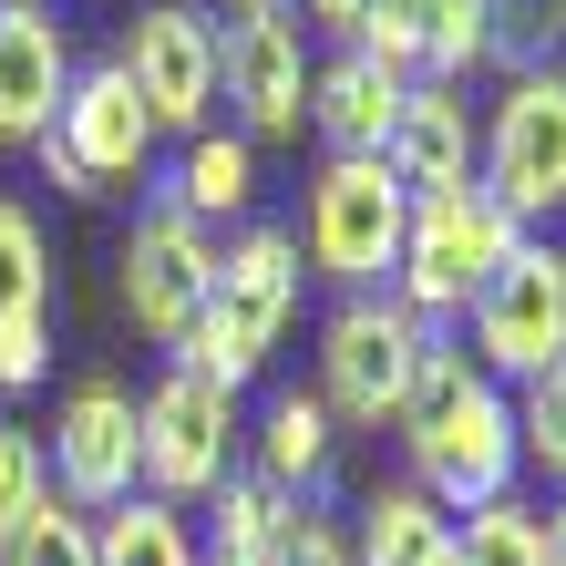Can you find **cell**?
<instances>
[{"mask_svg":"<svg viewBox=\"0 0 566 566\" xmlns=\"http://www.w3.org/2000/svg\"><path fill=\"white\" fill-rule=\"evenodd\" d=\"M391 432H402V453H412V484L443 515H474V505H494V494H515V474H525L505 381H484L453 329H432V350L412 371V402H402Z\"/></svg>","mask_w":566,"mask_h":566,"instance_id":"obj_1","label":"cell"},{"mask_svg":"<svg viewBox=\"0 0 566 566\" xmlns=\"http://www.w3.org/2000/svg\"><path fill=\"white\" fill-rule=\"evenodd\" d=\"M298 238L269 217H248L238 238L217 248V279H207V310H196L186 329V371H207L217 391H248L258 371H269V350L289 340V319H298Z\"/></svg>","mask_w":566,"mask_h":566,"instance_id":"obj_2","label":"cell"},{"mask_svg":"<svg viewBox=\"0 0 566 566\" xmlns=\"http://www.w3.org/2000/svg\"><path fill=\"white\" fill-rule=\"evenodd\" d=\"M515 248H525V227L494 207L484 186L412 196V217H402V258H391V289H381V298H402L422 329H453Z\"/></svg>","mask_w":566,"mask_h":566,"instance_id":"obj_3","label":"cell"},{"mask_svg":"<svg viewBox=\"0 0 566 566\" xmlns=\"http://www.w3.org/2000/svg\"><path fill=\"white\" fill-rule=\"evenodd\" d=\"M402 217H412V196L391 186L381 155H329L319 176H310V207H298V227H289V238H298V269H319L329 289L371 298V289H391Z\"/></svg>","mask_w":566,"mask_h":566,"instance_id":"obj_4","label":"cell"},{"mask_svg":"<svg viewBox=\"0 0 566 566\" xmlns=\"http://www.w3.org/2000/svg\"><path fill=\"white\" fill-rule=\"evenodd\" d=\"M135 463L155 505H207V494L238 474V391H217L207 371H155V391L135 402Z\"/></svg>","mask_w":566,"mask_h":566,"instance_id":"obj_5","label":"cell"},{"mask_svg":"<svg viewBox=\"0 0 566 566\" xmlns=\"http://www.w3.org/2000/svg\"><path fill=\"white\" fill-rule=\"evenodd\" d=\"M474 186L505 207L515 227L566 217V73H515L494 93V114L474 124Z\"/></svg>","mask_w":566,"mask_h":566,"instance_id":"obj_6","label":"cell"},{"mask_svg":"<svg viewBox=\"0 0 566 566\" xmlns=\"http://www.w3.org/2000/svg\"><path fill=\"white\" fill-rule=\"evenodd\" d=\"M422 350H432V329L402 310V298H381V289L371 298H340L329 329H319V412L329 422H360V432L402 422Z\"/></svg>","mask_w":566,"mask_h":566,"instance_id":"obj_7","label":"cell"},{"mask_svg":"<svg viewBox=\"0 0 566 566\" xmlns=\"http://www.w3.org/2000/svg\"><path fill=\"white\" fill-rule=\"evenodd\" d=\"M31 155H42V176H52L62 196H114V186H145L155 124H145V104H135V83H124L114 62H93V73H73L52 135L31 145Z\"/></svg>","mask_w":566,"mask_h":566,"instance_id":"obj_8","label":"cell"},{"mask_svg":"<svg viewBox=\"0 0 566 566\" xmlns=\"http://www.w3.org/2000/svg\"><path fill=\"white\" fill-rule=\"evenodd\" d=\"M114 73L135 83V104L155 135H207L217 124V21L196 11V0H155V11L124 21V42H114Z\"/></svg>","mask_w":566,"mask_h":566,"instance_id":"obj_9","label":"cell"},{"mask_svg":"<svg viewBox=\"0 0 566 566\" xmlns=\"http://www.w3.org/2000/svg\"><path fill=\"white\" fill-rule=\"evenodd\" d=\"M207 279H217V227H196L176 196H145L135 227H124V319L155 350H186L196 310H207Z\"/></svg>","mask_w":566,"mask_h":566,"instance_id":"obj_10","label":"cell"},{"mask_svg":"<svg viewBox=\"0 0 566 566\" xmlns=\"http://www.w3.org/2000/svg\"><path fill=\"white\" fill-rule=\"evenodd\" d=\"M42 463H52V494L73 515H114L124 494H145V463H135V391L124 381H73L62 391V412H52V443H42Z\"/></svg>","mask_w":566,"mask_h":566,"instance_id":"obj_11","label":"cell"},{"mask_svg":"<svg viewBox=\"0 0 566 566\" xmlns=\"http://www.w3.org/2000/svg\"><path fill=\"white\" fill-rule=\"evenodd\" d=\"M217 104H238L248 145H289L310 124V31H298V11H248L217 31Z\"/></svg>","mask_w":566,"mask_h":566,"instance_id":"obj_12","label":"cell"},{"mask_svg":"<svg viewBox=\"0 0 566 566\" xmlns=\"http://www.w3.org/2000/svg\"><path fill=\"white\" fill-rule=\"evenodd\" d=\"M463 360H474L484 381H536L546 360H566V329H556V248L525 238L505 269L484 279V298L463 310Z\"/></svg>","mask_w":566,"mask_h":566,"instance_id":"obj_13","label":"cell"},{"mask_svg":"<svg viewBox=\"0 0 566 566\" xmlns=\"http://www.w3.org/2000/svg\"><path fill=\"white\" fill-rule=\"evenodd\" d=\"M52 371V248L21 196H0V391Z\"/></svg>","mask_w":566,"mask_h":566,"instance_id":"obj_14","label":"cell"},{"mask_svg":"<svg viewBox=\"0 0 566 566\" xmlns=\"http://www.w3.org/2000/svg\"><path fill=\"white\" fill-rule=\"evenodd\" d=\"M73 31L52 11H0V145H42L73 93Z\"/></svg>","mask_w":566,"mask_h":566,"instance_id":"obj_15","label":"cell"},{"mask_svg":"<svg viewBox=\"0 0 566 566\" xmlns=\"http://www.w3.org/2000/svg\"><path fill=\"white\" fill-rule=\"evenodd\" d=\"M391 186L402 196H453L474 186V104H463V83H412L402 93V124H391Z\"/></svg>","mask_w":566,"mask_h":566,"instance_id":"obj_16","label":"cell"},{"mask_svg":"<svg viewBox=\"0 0 566 566\" xmlns=\"http://www.w3.org/2000/svg\"><path fill=\"white\" fill-rule=\"evenodd\" d=\"M402 73H381L371 52H329L310 62V135L329 155H381L391 145V124H402Z\"/></svg>","mask_w":566,"mask_h":566,"instance_id":"obj_17","label":"cell"},{"mask_svg":"<svg viewBox=\"0 0 566 566\" xmlns=\"http://www.w3.org/2000/svg\"><path fill=\"white\" fill-rule=\"evenodd\" d=\"M329 453H340V422L319 412V391H279V402L258 412V463H248V474H258V484H279L289 505H319Z\"/></svg>","mask_w":566,"mask_h":566,"instance_id":"obj_18","label":"cell"},{"mask_svg":"<svg viewBox=\"0 0 566 566\" xmlns=\"http://www.w3.org/2000/svg\"><path fill=\"white\" fill-rule=\"evenodd\" d=\"M350 566H453V515L422 484H371L350 525Z\"/></svg>","mask_w":566,"mask_h":566,"instance_id":"obj_19","label":"cell"},{"mask_svg":"<svg viewBox=\"0 0 566 566\" xmlns=\"http://www.w3.org/2000/svg\"><path fill=\"white\" fill-rule=\"evenodd\" d=\"M165 196H176L196 227H248V207H258V145L238 135V124H227V135L207 124V135L186 145V165H176Z\"/></svg>","mask_w":566,"mask_h":566,"instance_id":"obj_20","label":"cell"},{"mask_svg":"<svg viewBox=\"0 0 566 566\" xmlns=\"http://www.w3.org/2000/svg\"><path fill=\"white\" fill-rule=\"evenodd\" d=\"M289 494L279 484H258V474H227L217 494H207V566H279V536H289Z\"/></svg>","mask_w":566,"mask_h":566,"instance_id":"obj_21","label":"cell"},{"mask_svg":"<svg viewBox=\"0 0 566 566\" xmlns=\"http://www.w3.org/2000/svg\"><path fill=\"white\" fill-rule=\"evenodd\" d=\"M93 566H207L196 525L155 494H124L114 515H93Z\"/></svg>","mask_w":566,"mask_h":566,"instance_id":"obj_22","label":"cell"},{"mask_svg":"<svg viewBox=\"0 0 566 566\" xmlns=\"http://www.w3.org/2000/svg\"><path fill=\"white\" fill-rule=\"evenodd\" d=\"M505 402H515V463L566 494V360H546L536 381H515Z\"/></svg>","mask_w":566,"mask_h":566,"instance_id":"obj_23","label":"cell"},{"mask_svg":"<svg viewBox=\"0 0 566 566\" xmlns=\"http://www.w3.org/2000/svg\"><path fill=\"white\" fill-rule=\"evenodd\" d=\"M566 42V0H494V21H484V62L494 73H546V52Z\"/></svg>","mask_w":566,"mask_h":566,"instance_id":"obj_24","label":"cell"},{"mask_svg":"<svg viewBox=\"0 0 566 566\" xmlns=\"http://www.w3.org/2000/svg\"><path fill=\"white\" fill-rule=\"evenodd\" d=\"M453 566H536V505L525 494H494L453 525Z\"/></svg>","mask_w":566,"mask_h":566,"instance_id":"obj_25","label":"cell"},{"mask_svg":"<svg viewBox=\"0 0 566 566\" xmlns=\"http://www.w3.org/2000/svg\"><path fill=\"white\" fill-rule=\"evenodd\" d=\"M0 566H93V515H73L62 494H42V505L21 515V536L0 546Z\"/></svg>","mask_w":566,"mask_h":566,"instance_id":"obj_26","label":"cell"},{"mask_svg":"<svg viewBox=\"0 0 566 566\" xmlns=\"http://www.w3.org/2000/svg\"><path fill=\"white\" fill-rule=\"evenodd\" d=\"M42 494H52V463H42V432L0 412V546L21 536V515L42 505Z\"/></svg>","mask_w":566,"mask_h":566,"instance_id":"obj_27","label":"cell"},{"mask_svg":"<svg viewBox=\"0 0 566 566\" xmlns=\"http://www.w3.org/2000/svg\"><path fill=\"white\" fill-rule=\"evenodd\" d=\"M279 566H350V525L319 515V505H298L289 536H279Z\"/></svg>","mask_w":566,"mask_h":566,"instance_id":"obj_28","label":"cell"},{"mask_svg":"<svg viewBox=\"0 0 566 566\" xmlns=\"http://www.w3.org/2000/svg\"><path fill=\"white\" fill-rule=\"evenodd\" d=\"M298 11H310L298 31H340V52H350V31L371 21V0H298Z\"/></svg>","mask_w":566,"mask_h":566,"instance_id":"obj_29","label":"cell"},{"mask_svg":"<svg viewBox=\"0 0 566 566\" xmlns=\"http://www.w3.org/2000/svg\"><path fill=\"white\" fill-rule=\"evenodd\" d=\"M536 566H566V494L536 515Z\"/></svg>","mask_w":566,"mask_h":566,"instance_id":"obj_30","label":"cell"},{"mask_svg":"<svg viewBox=\"0 0 566 566\" xmlns=\"http://www.w3.org/2000/svg\"><path fill=\"white\" fill-rule=\"evenodd\" d=\"M217 11H238V21H248V11H289V0H217Z\"/></svg>","mask_w":566,"mask_h":566,"instance_id":"obj_31","label":"cell"},{"mask_svg":"<svg viewBox=\"0 0 566 566\" xmlns=\"http://www.w3.org/2000/svg\"><path fill=\"white\" fill-rule=\"evenodd\" d=\"M556 329H566V248H556Z\"/></svg>","mask_w":566,"mask_h":566,"instance_id":"obj_32","label":"cell"},{"mask_svg":"<svg viewBox=\"0 0 566 566\" xmlns=\"http://www.w3.org/2000/svg\"><path fill=\"white\" fill-rule=\"evenodd\" d=\"M0 11H52V0H0Z\"/></svg>","mask_w":566,"mask_h":566,"instance_id":"obj_33","label":"cell"}]
</instances>
